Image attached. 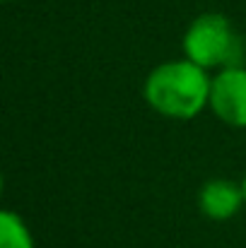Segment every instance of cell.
I'll return each instance as SVG.
<instances>
[{"label":"cell","instance_id":"obj_7","mask_svg":"<svg viewBox=\"0 0 246 248\" xmlns=\"http://www.w3.org/2000/svg\"><path fill=\"white\" fill-rule=\"evenodd\" d=\"M5 2H10V0H5Z\"/></svg>","mask_w":246,"mask_h":248},{"label":"cell","instance_id":"obj_4","mask_svg":"<svg viewBox=\"0 0 246 248\" xmlns=\"http://www.w3.org/2000/svg\"><path fill=\"white\" fill-rule=\"evenodd\" d=\"M198 202H200V210L205 217L222 222V219L234 217L242 210V205L246 202L244 188L227 178H213L200 188Z\"/></svg>","mask_w":246,"mask_h":248},{"label":"cell","instance_id":"obj_5","mask_svg":"<svg viewBox=\"0 0 246 248\" xmlns=\"http://www.w3.org/2000/svg\"><path fill=\"white\" fill-rule=\"evenodd\" d=\"M0 248H34L24 219L12 210H2L0 215Z\"/></svg>","mask_w":246,"mask_h":248},{"label":"cell","instance_id":"obj_3","mask_svg":"<svg viewBox=\"0 0 246 248\" xmlns=\"http://www.w3.org/2000/svg\"><path fill=\"white\" fill-rule=\"evenodd\" d=\"M210 108L213 113L232 125L246 128V70L239 65L222 68L210 84Z\"/></svg>","mask_w":246,"mask_h":248},{"label":"cell","instance_id":"obj_2","mask_svg":"<svg viewBox=\"0 0 246 248\" xmlns=\"http://www.w3.org/2000/svg\"><path fill=\"white\" fill-rule=\"evenodd\" d=\"M183 53L196 65L210 68H230L239 61L242 41L232 27V22L220 12H205L191 22L183 34Z\"/></svg>","mask_w":246,"mask_h":248},{"label":"cell","instance_id":"obj_1","mask_svg":"<svg viewBox=\"0 0 246 248\" xmlns=\"http://www.w3.org/2000/svg\"><path fill=\"white\" fill-rule=\"evenodd\" d=\"M210 84L208 70L193 61H171L157 65L145 80L148 104L166 118L188 121L210 106Z\"/></svg>","mask_w":246,"mask_h":248},{"label":"cell","instance_id":"obj_6","mask_svg":"<svg viewBox=\"0 0 246 248\" xmlns=\"http://www.w3.org/2000/svg\"><path fill=\"white\" fill-rule=\"evenodd\" d=\"M242 188H244V198H246V176H244V181H242Z\"/></svg>","mask_w":246,"mask_h":248}]
</instances>
